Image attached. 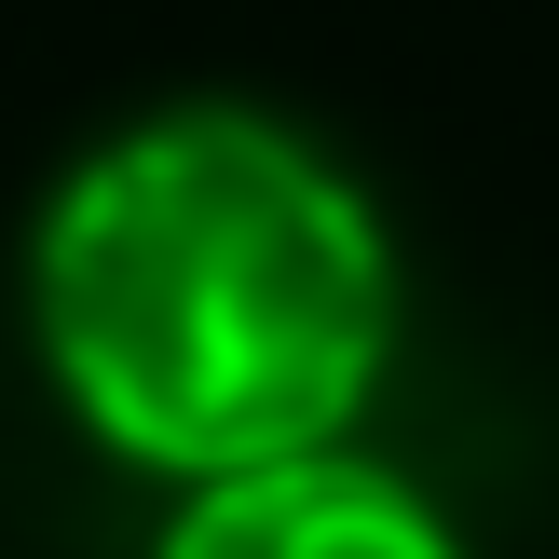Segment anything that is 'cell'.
I'll return each mask as SVG.
<instances>
[{"mask_svg": "<svg viewBox=\"0 0 559 559\" xmlns=\"http://www.w3.org/2000/svg\"><path fill=\"white\" fill-rule=\"evenodd\" d=\"M41 342L123 451L178 478H273L382 369V246L314 151L191 109L82 164L55 205Z\"/></svg>", "mask_w": 559, "mask_h": 559, "instance_id": "1", "label": "cell"}, {"mask_svg": "<svg viewBox=\"0 0 559 559\" xmlns=\"http://www.w3.org/2000/svg\"><path fill=\"white\" fill-rule=\"evenodd\" d=\"M164 559H451V546H437L424 519H409V491H382V478L273 464V478H233Z\"/></svg>", "mask_w": 559, "mask_h": 559, "instance_id": "2", "label": "cell"}]
</instances>
